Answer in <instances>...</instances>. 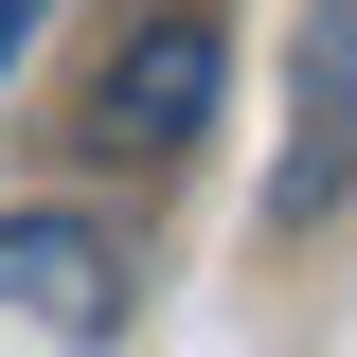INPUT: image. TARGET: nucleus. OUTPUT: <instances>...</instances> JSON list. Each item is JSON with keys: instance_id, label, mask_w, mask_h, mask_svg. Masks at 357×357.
<instances>
[{"instance_id": "obj_1", "label": "nucleus", "mask_w": 357, "mask_h": 357, "mask_svg": "<svg viewBox=\"0 0 357 357\" xmlns=\"http://www.w3.org/2000/svg\"><path fill=\"white\" fill-rule=\"evenodd\" d=\"M215 89H232V36L197 0H161V18L107 36V72H89V143H107V161H178V143L215 126Z\"/></svg>"}, {"instance_id": "obj_4", "label": "nucleus", "mask_w": 357, "mask_h": 357, "mask_svg": "<svg viewBox=\"0 0 357 357\" xmlns=\"http://www.w3.org/2000/svg\"><path fill=\"white\" fill-rule=\"evenodd\" d=\"M36 18H54V0H0V72H18V54H36Z\"/></svg>"}, {"instance_id": "obj_3", "label": "nucleus", "mask_w": 357, "mask_h": 357, "mask_svg": "<svg viewBox=\"0 0 357 357\" xmlns=\"http://www.w3.org/2000/svg\"><path fill=\"white\" fill-rule=\"evenodd\" d=\"M357 178V0L304 18V89H286V161H268V232H321Z\"/></svg>"}, {"instance_id": "obj_2", "label": "nucleus", "mask_w": 357, "mask_h": 357, "mask_svg": "<svg viewBox=\"0 0 357 357\" xmlns=\"http://www.w3.org/2000/svg\"><path fill=\"white\" fill-rule=\"evenodd\" d=\"M0 304L36 321V340H126V232L107 215H0Z\"/></svg>"}]
</instances>
